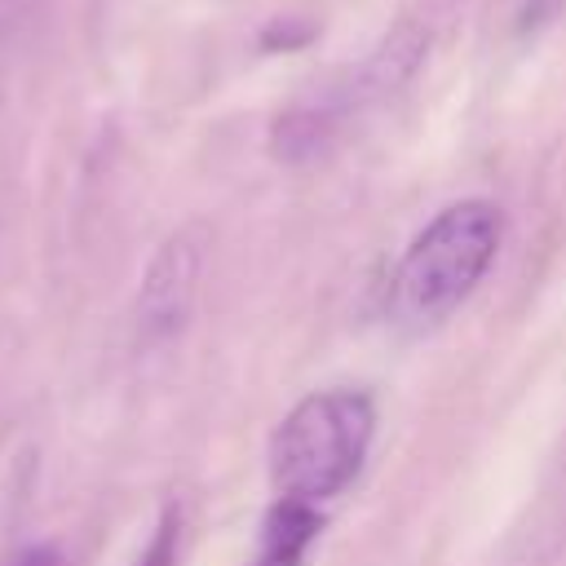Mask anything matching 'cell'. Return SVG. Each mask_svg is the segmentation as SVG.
Returning <instances> with one entry per match:
<instances>
[{"instance_id": "6da1fadb", "label": "cell", "mask_w": 566, "mask_h": 566, "mask_svg": "<svg viewBox=\"0 0 566 566\" xmlns=\"http://www.w3.org/2000/svg\"><path fill=\"white\" fill-rule=\"evenodd\" d=\"M500 252V208L460 199L442 208L398 256L389 274V318L402 332L442 327L482 283Z\"/></svg>"}, {"instance_id": "7a4b0ae2", "label": "cell", "mask_w": 566, "mask_h": 566, "mask_svg": "<svg viewBox=\"0 0 566 566\" xmlns=\"http://www.w3.org/2000/svg\"><path fill=\"white\" fill-rule=\"evenodd\" d=\"M376 438V402L363 389H318L301 398L270 438V482L287 504L318 509L363 469Z\"/></svg>"}, {"instance_id": "3957f363", "label": "cell", "mask_w": 566, "mask_h": 566, "mask_svg": "<svg viewBox=\"0 0 566 566\" xmlns=\"http://www.w3.org/2000/svg\"><path fill=\"white\" fill-rule=\"evenodd\" d=\"M203 256H208V239L199 226H186L155 248L133 305L142 345H164L190 323L199 279H203Z\"/></svg>"}, {"instance_id": "277c9868", "label": "cell", "mask_w": 566, "mask_h": 566, "mask_svg": "<svg viewBox=\"0 0 566 566\" xmlns=\"http://www.w3.org/2000/svg\"><path fill=\"white\" fill-rule=\"evenodd\" d=\"M424 53H429V31H424L420 22H411V18L398 22V27L367 53V62H363L327 102L314 106V115H318V119L327 124V133L336 137V128H340L349 115H358V111H367V106L394 97V93L420 71Z\"/></svg>"}, {"instance_id": "5b68a950", "label": "cell", "mask_w": 566, "mask_h": 566, "mask_svg": "<svg viewBox=\"0 0 566 566\" xmlns=\"http://www.w3.org/2000/svg\"><path fill=\"white\" fill-rule=\"evenodd\" d=\"M314 531H318V509L279 500L270 509L265 526H261V544H256V562L252 566H301Z\"/></svg>"}, {"instance_id": "8992f818", "label": "cell", "mask_w": 566, "mask_h": 566, "mask_svg": "<svg viewBox=\"0 0 566 566\" xmlns=\"http://www.w3.org/2000/svg\"><path fill=\"white\" fill-rule=\"evenodd\" d=\"M172 562H177V513L168 509V513L159 517V526H155L150 544L142 548L137 566H172Z\"/></svg>"}, {"instance_id": "52a82bcc", "label": "cell", "mask_w": 566, "mask_h": 566, "mask_svg": "<svg viewBox=\"0 0 566 566\" xmlns=\"http://www.w3.org/2000/svg\"><path fill=\"white\" fill-rule=\"evenodd\" d=\"M310 35H314L310 22H301V18H274V22L265 27L261 44H265V49H301Z\"/></svg>"}, {"instance_id": "ba28073f", "label": "cell", "mask_w": 566, "mask_h": 566, "mask_svg": "<svg viewBox=\"0 0 566 566\" xmlns=\"http://www.w3.org/2000/svg\"><path fill=\"white\" fill-rule=\"evenodd\" d=\"M562 4H566V0H522L517 31H522V35H526V31H539L544 22H553V18L562 13Z\"/></svg>"}, {"instance_id": "9c48e42d", "label": "cell", "mask_w": 566, "mask_h": 566, "mask_svg": "<svg viewBox=\"0 0 566 566\" xmlns=\"http://www.w3.org/2000/svg\"><path fill=\"white\" fill-rule=\"evenodd\" d=\"M13 566H66V557H62V548H53V544H35V548H27Z\"/></svg>"}, {"instance_id": "30bf717a", "label": "cell", "mask_w": 566, "mask_h": 566, "mask_svg": "<svg viewBox=\"0 0 566 566\" xmlns=\"http://www.w3.org/2000/svg\"><path fill=\"white\" fill-rule=\"evenodd\" d=\"M27 4H31V0H0L4 13H18V9H27Z\"/></svg>"}]
</instances>
